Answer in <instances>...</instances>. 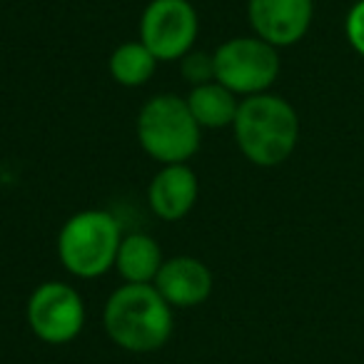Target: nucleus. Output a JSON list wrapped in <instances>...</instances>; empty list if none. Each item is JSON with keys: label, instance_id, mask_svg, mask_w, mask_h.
Segmentation results:
<instances>
[{"label": "nucleus", "instance_id": "obj_1", "mask_svg": "<svg viewBox=\"0 0 364 364\" xmlns=\"http://www.w3.org/2000/svg\"><path fill=\"white\" fill-rule=\"evenodd\" d=\"M240 152L257 167H277L289 160L299 140V115L282 95L259 92L240 100L232 122Z\"/></svg>", "mask_w": 364, "mask_h": 364}, {"label": "nucleus", "instance_id": "obj_2", "mask_svg": "<svg viewBox=\"0 0 364 364\" xmlns=\"http://www.w3.org/2000/svg\"><path fill=\"white\" fill-rule=\"evenodd\" d=\"M102 324L112 342L127 352H155L172 334V307L155 284L125 282L107 297Z\"/></svg>", "mask_w": 364, "mask_h": 364}, {"label": "nucleus", "instance_id": "obj_3", "mask_svg": "<svg viewBox=\"0 0 364 364\" xmlns=\"http://www.w3.org/2000/svg\"><path fill=\"white\" fill-rule=\"evenodd\" d=\"M120 223L107 210H80L63 223L58 232V257L77 279L102 277L115 267L122 242Z\"/></svg>", "mask_w": 364, "mask_h": 364}, {"label": "nucleus", "instance_id": "obj_4", "mask_svg": "<svg viewBox=\"0 0 364 364\" xmlns=\"http://www.w3.org/2000/svg\"><path fill=\"white\" fill-rule=\"evenodd\" d=\"M135 130L142 150L162 165L188 162L203 140V127L190 112L188 100L172 92H160L140 107Z\"/></svg>", "mask_w": 364, "mask_h": 364}, {"label": "nucleus", "instance_id": "obj_5", "mask_svg": "<svg viewBox=\"0 0 364 364\" xmlns=\"http://www.w3.org/2000/svg\"><path fill=\"white\" fill-rule=\"evenodd\" d=\"M213 58L215 80L237 97L269 92L279 77V50L257 36L230 38L213 53Z\"/></svg>", "mask_w": 364, "mask_h": 364}, {"label": "nucleus", "instance_id": "obj_6", "mask_svg": "<svg viewBox=\"0 0 364 364\" xmlns=\"http://www.w3.org/2000/svg\"><path fill=\"white\" fill-rule=\"evenodd\" d=\"M28 327L46 344H70L85 327V302L73 284L48 282L38 284L28 297Z\"/></svg>", "mask_w": 364, "mask_h": 364}, {"label": "nucleus", "instance_id": "obj_7", "mask_svg": "<svg viewBox=\"0 0 364 364\" xmlns=\"http://www.w3.org/2000/svg\"><path fill=\"white\" fill-rule=\"evenodd\" d=\"M200 18L190 0H150L140 18V41L160 63L182 60L198 43Z\"/></svg>", "mask_w": 364, "mask_h": 364}, {"label": "nucleus", "instance_id": "obj_8", "mask_svg": "<svg viewBox=\"0 0 364 364\" xmlns=\"http://www.w3.org/2000/svg\"><path fill=\"white\" fill-rule=\"evenodd\" d=\"M314 18V0H247L250 28L264 43L279 48L297 46Z\"/></svg>", "mask_w": 364, "mask_h": 364}, {"label": "nucleus", "instance_id": "obj_9", "mask_svg": "<svg viewBox=\"0 0 364 364\" xmlns=\"http://www.w3.org/2000/svg\"><path fill=\"white\" fill-rule=\"evenodd\" d=\"M157 292L165 297L172 309H190L203 304L213 294V272L198 257L177 255L162 262L155 282Z\"/></svg>", "mask_w": 364, "mask_h": 364}, {"label": "nucleus", "instance_id": "obj_10", "mask_svg": "<svg viewBox=\"0 0 364 364\" xmlns=\"http://www.w3.org/2000/svg\"><path fill=\"white\" fill-rule=\"evenodd\" d=\"M200 195L198 175L190 165H162L147 185V205L165 223H177L193 213Z\"/></svg>", "mask_w": 364, "mask_h": 364}, {"label": "nucleus", "instance_id": "obj_11", "mask_svg": "<svg viewBox=\"0 0 364 364\" xmlns=\"http://www.w3.org/2000/svg\"><path fill=\"white\" fill-rule=\"evenodd\" d=\"M162 250L155 242V237L145 232L125 235L117 250L115 269L125 282L135 284H152L162 267Z\"/></svg>", "mask_w": 364, "mask_h": 364}, {"label": "nucleus", "instance_id": "obj_12", "mask_svg": "<svg viewBox=\"0 0 364 364\" xmlns=\"http://www.w3.org/2000/svg\"><path fill=\"white\" fill-rule=\"evenodd\" d=\"M185 100H188L190 112H193V117L198 120V125L203 130L232 127L235 117H237V95L218 80L190 87V95Z\"/></svg>", "mask_w": 364, "mask_h": 364}, {"label": "nucleus", "instance_id": "obj_13", "mask_svg": "<svg viewBox=\"0 0 364 364\" xmlns=\"http://www.w3.org/2000/svg\"><path fill=\"white\" fill-rule=\"evenodd\" d=\"M157 63L160 60L147 50V46L142 41H127L110 53L107 70H110V77L117 85L140 87L145 82H150V77L155 75Z\"/></svg>", "mask_w": 364, "mask_h": 364}, {"label": "nucleus", "instance_id": "obj_14", "mask_svg": "<svg viewBox=\"0 0 364 364\" xmlns=\"http://www.w3.org/2000/svg\"><path fill=\"white\" fill-rule=\"evenodd\" d=\"M180 63H182V77L193 87L215 80V58L210 53L190 50Z\"/></svg>", "mask_w": 364, "mask_h": 364}, {"label": "nucleus", "instance_id": "obj_15", "mask_svg": "<svg viewBox=\"0 0 364 364\" xmlns=\"http://www.w3.org/2000/svg\"><path fill=\"white\" fill-rule=\"evenodd\" d=\"M344 33H347V41L354 48V53L364 58V0H357L349 8L347 18H344Z\"/></svg>", "mask_w": 364, "mask_h": 364}]
</instances>
